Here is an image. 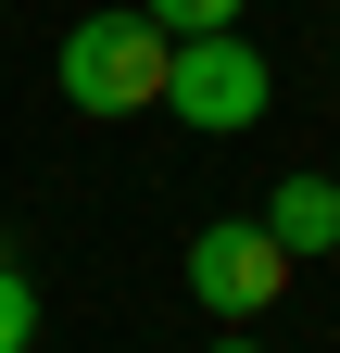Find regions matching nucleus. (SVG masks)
<instances>
[{"label":"nucleus","mask_w":340,"mask_h":353,"mask_svg":"<svg viewBox=\"0 0 340 353\" xmlns=\"http://www.w3.org/2000/svg\"><path fill=\"white\" fill-rule=\"evenodd\" d=\"M277 290H290V252L265 240V214H215V228L189 240V303H202L215 328H252Z\"/></svg>","instance_id":"3"},{"label":"nucleus","mask_w":340,"mask_h":353,"mask_svg":"<svg viewBox=\"0 0 340 353\" xmlns=\"http://www.w3.org/2000/svg\"><path fill=\"white\" fill-rule=\"evenodd\" d=\"M164 63H177V38H164L139 0H114V13H76L63 26V63H51V88L76 114H164Z\"/></svg>","instance_id":"1"},{"label":"nucleus","mask_w":340,"mask_h":353,"mask_svg":"<svg viewBox=\"0 0 340 353\" xmlns=\"http://www.w3.org/2000/svg\"><path fill=\"white\" fill-rule=\"evenodd\" d=\"M25 341H38V278L0 252V353H25Z\"/></svg>","instance_id":"6"},{"label":"nucleus","mask_w":340,"mask_h":353,"mask_svg":"<svg viewBox=\"0 0 340 353\" xmlns=\"http://www.w3.org/2000/svg\"><path fill=\"white\" fill-rule=\"evenodd\" d=\"M202 353H265V341H252V328H227V341H202Z\"/></svg>","instance_id":"7"},{"label":"nucleus","mask_w":340,"mask_h":353,"mask_svg":"<svg viewBox=\"0 0 340 353\" xmlns=\"http://www.w3.org/2000/svg\"><path fill=\"white\" fill-rule=\"evenodd\" d=\"M265 101H277V76H265V51L227 26V38H177V63H164V114L177 126H202V139H240V126H265Z\"/></svg>","instance_id":"2"},{"label":"nucleus","mask_w":340,"mask_h":353,"mask_svg":"<svg viewBox=\"0 0 340 353\" xmlns=\"http://www.w3.org/2000/svg\"><path fill=\"white\" fill-rule=\"evenodd\" d=\"M139 13H151L164 38H227V26H240V0H139Z\"/></svg>","instance_id":"5"},{"label":"nucleus","mask_w":340,"mask_h":353,"mask_svg":"<svg viewBox=\"0 0 340 353\" xmlns=\"http://www.w3.org/2000/svg\"><path fill=\"white\" fill-rule=\"evenodd\" d=\"M265 240L303 265V252H340V176H277L265 190Z\"/></svg>","instance_id":"4"}]
</instances>
